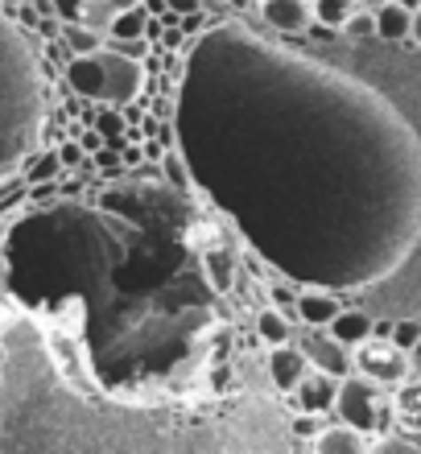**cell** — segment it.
Returning <instances> with one entry per match:
<instances>
[{
    "label": "cell",
    "mask_w": 421,
    "mask_h": 454,
    "mask_svg": "<svg viewBox=\"0 0 421 454\" xmlns=\"http://www.w3.org/2000/svg\"><path fill=\"white\" fill-rule=\"evenodd\" d=\"M339 421L355 426L360 434L376 438V434L393 430V393L385 384H376L372 376L351 368L347 376H339V393H335V409H331Z\"/></svg>",
    "instance_id": "cell-1"
},
{
    "label": "cell",
    "mask_w": 421,
    "mask_h": 454,
    "mask_svg": "<svg viewBox=\"0 0 421 454\" xmlns=\"http://www.w3.org/2000/svg\"><path fill=\"white\" fill-rule=\"evenodd\" d=\"M355 356H351V364H355V372H363V376H372L376 384H385V388H397L405 376H413V364H409V351L405 347H397L388 335H368L363 343L351 347Z\"/></svg>",
    "instance_id": "cell-2"
},
{
    "label": "cell",
    "mask_w": 421,
    "mask_h": 454,
    "mask_svg": "<svg viewBox=\"0 0 421 454\" xmlns=\"http://www.w3.org/2000/svg\"><path fill=\"white\" fill-rule=\"evenodd\" d=\"M99 67H104V104L121 108L129 99L141 96L144 87V67L129 54H116V50H96Z\"/></svg>",
    "instance_id": "cell-3"
},
{
    "label": "cell",
    "mask_w": 421,
    "mask_h": 454,
    "mask_svg": "<svg viewBox=\"0 0 421 454\" xmlns=\"http://www.w3.org/2000/svg\"><path fill=\"white\" fill-rule=\"evenodd\" d=\"M298 351L306 356V364L318 372H331V376H347L355 364H351V347L339 343L326 326H306V335H301Z\"/></svg>",
    "instance_id": "cell-4"
},
{
    "label": "cell",
    "mask_w": 421,
    "mask_h": 454,
    "mask_svg": "<svg viewBox=\"0 0 421 454\" xmlns=\"http://www.w3.org/2000/svg\"><path fill=\"white\" fill-rule=\"evenodd\" d=\"M335 393H339V376H331V372H318V368H306V376H301L298 384H293V401H298L301 413H331L335 409Z\"/></svg>",
    "instance_id": "cell-5"
},
{
    "label": "cell",
    "mask_w": 421,
    "mask_h": 454,
    "mask_svg": "<svg viewBox=\"0 0 421 454\" xmlns=\"http://www.w3.org/2000/svg\"><path fill=\"white\" fill-rule=\"evenodd\" d=\"M256 12L277 34H306L314 25L310 0H256Z\"/></svg>",
    "instance_id": "cell-6"
},
{
    "label": "cell",
    "mask_w": 421,
    "mask_h": 454,
    "mask_svg": "<svg viewBox=\"0 0 421 454\" xmlns=\"http://www.w3.org/2000/svg\"><path fill=\"white\" fill-rule=\"evenodd\" d=\"M393 426L421 442V376H405L393 388Z\"/></svg>",
    "instance_id": "cell-7"
},
{
    "label": "cell",
    "mask_w": 421,
    "mask_h": 454,
    "mask_svg": "<svg viewBox=\"0 0 421 454\" xmlns=\"http://www.w3.org/2000/svg\"><path fill=\"white\" fill-rule=\"evenodd\" d=\"M368 434H360L355 426H347V421H335V426H318L310 438V446L318 454H363L368 450Z\"/></svg>",
    "instance_id": "cell-8"
},
{
    "label": "cell",
    "mask_w": 421,
    "mask_h": 454,
    "mask_svg": "<svg viewBox=\"0 0 421 454\" xmlns=\"http://www.w3.org/2000/svg\"><path fill=\"white\" fill-rule=\"evenodd\" d=\"M306 368H310V364H306V356L293 347V339H289V343H277L269 351V376L277 384V393H293V384L306 376Z\"/></svg>",
    "instance_id": "cell-9"
},
{
    "label": "cell",
    "mask_w": 421,
    "mask_h": 454,
    "mask_svg": "<svg viewBox=\"0 0 421 454\" xmlns=\"http://www.w3.org/2000/svg\"><path fill=\"white\" fill-rule=\"evenodd\" d=\"M66 83H71V91H79L87 99H104V67H99L96 50L91 54H74L66 62Z\"/></svg>",
    "instance_id": "cell-10"
},
{
    "label": "cell",
    "mask_w": 421,
    "mask_h": 454,
    "mask_svg": "<svg viewBox=\"0 0 421 454\" xmlns=\"http://www.w3.org/2000/svg\"><path fill=\"white\" fill-rule=\"evenodd\" d=\"M372 326H376L372 314H363V310H343V306H339V314L331 318V323H326V331H331L339 343L355 347V343H363V339L372 335Z\"/></svg>",
    "instance_id": "cell-11"
},
{
    "label": "cell",
    "mask_w": 421,
    "mask_h": 454,
    "mask_svg": "<svg viewBox=\"0 0 421 454\" xmlns=\"http://www.w3.org/2000/svg\"><path fill=\"white\" fill-rule=\"evenodd\" d=\"M144 29H149V9H144V4H133V9H124L112 17L108 42H116V46H136L144 37Z\"/></svg>",
    "instance_id": "cell-12"
},
{
    "label": "cell",
    "mask_w": 421,
    "mask_h": 454,
    "mask_svg": "<svg viewBox=\"0 0 421 454\" xmlns=\"http://www.w3.org/2000/svg\"><path fill=\"white\" fill-rule=\"evenodd\" d=\"M133 4H141V0H83V9H79V17H74V21L87 25L91 34L108 37L112 17H116V12H124V9H133Z\"/></svg>",
    "instance_id": "cell-13"
},
{
    "label": "cell",
    "mask_w": 421,
    "mask_h": 454,
    "mask_svg": "<svg viewBox=\"0 0 421 454\" xmlns=\"http://www.w3.org/2000/svg\"><path fill=\"white\" fill-rule=\"evenodd\" d=\"M372 17H376V37H385V42H405V37H409L413 12L405 9L401 0H388V4H380Z\"/></svg>",
    "instance_id": "cell-14"
},
{
    "label": "cell",
    "mask_w": 421,
    "mask_h": 454,
    "mask_svg": "<svg viewBox=\"0 0 421 454\" xmlns=\"http://www.w3.org/2000/svg\"><path fill=\"white\" fill-rule=\"evenodd\" d=\"M293 310H298V318L306 326H326L339 314V301L331 294H323V289H306V294H298Z\"/></svg>",
    "instance_id": "cell-15"
},
{
    "label": "cell",
    "mask_w": 421,
    "mask_h": 454,
    "mask_svg": "<svg viewBox=\"0 0 421 454\" xmlns=\"http://www.w3.org/2000/svg\"><path fill=\"white\" fill-rule=\"evenodd\" d=\"M256 335L265 339L269 347L289 343V339H293V323H289V314L281 310V306H265V310L256 314Z\"/></svg>",
    "instance_id": "cell-16"
},
{
    "label": "cell",
    "mask_w": 421,
    "mask_h": 454,
    "mask_svg": "<svg viewBox=\"0 0 421 454\" xmlns=\"http://www.w3.org/2000/svg\"><path fill=\"white\" fill-rule=\"evenodd\" d=\"M310 9H314V21L318 25H326V29H343L360 4H355V0H310Z\"/></svg>",
    "instance_id": "cell-17"
},
{
    "label": "cell",
    "mask_w": 421,
    "mask_h": 454,
    "mask_svg": "<svg viewBox=\"0 0 421 454\" xmlns=\"http://www.w3.org/2000/svg\"><path fill=\"white\" fill-rule=\"evenodd\" d=\"M203 264H207V281H211L219 294H228L231 281H236V256L223 252V248H215V252H207Z\"/></svg>",
    "instance_id": "cell-18"
},
{
    "label": "cell",
    "mask_w": 421,
    "mask_h": 454,
    "mask_svg": "<svg viewBox=\"0 0 421 454\" xmlns=\"http://www.w3.org/2000/svg\"><path fill=\"white\" fill-rule=\"evenodd\" d=\"M62 37L71 42L74 54H91V50H99V34H91V29L79 25V21H62Z\"/></svg>",
    "instance_id": "cell-19"
},
{
    "label": "cell",
    "mask_w": 421,
    "mask_h": 454,
    "mask_svg": "<svg viewBox=\"0 0 421 454\" xmlns=\"http://www.w3.org/2000/svg\"><path fill=\"white\" fill-rule=\"evenodd\" d=\"M388 339L397 347H405V351H413V343L421 339V323H409V318H405V323H393L388 326Z\"/></svg>",
    "instance_id": "cell-20"
},
{
    "label": "cell",
    "mask_w": 421,
    "mask_h": 454,
    "mask_svg": "<svg viewBox=\"0 0 421 454\" xmlns=\"http://www.w3.org/2000/svg\"><path fill=\"white\" fill-rule=\"evenodd\" d=\"M343 29H347L351 37H372L376 34V17L368 9H355V12H351V21L343 25Z\"/></svg>",
    "instance_id": "cell-21"
},
{
    "label": "cell",
    "mask_w": 421,
    "mask_h": 454,
    "mask_svg": "<svg viewBox=\"0 0 421 454\" xmlns=\"http://www.w3.org/2000/svg\"><path fill=\"white\" fill-rule=\"evenodd\" d=\"M50 9L58 12L62 21H74V17H79V9H83V0H50Z\"/></svg>",
    "instance_id": "cell-22"
},
{
    "label": "cell",
    "mask_w": 421,
    "mask_h": 454,
    "mask_svg": "<svg viewBox=\"0 0 421 454\" xmlns=\"http://www.w3.org/2000/svg\"><path fill=\"white\" fill-rule=\"evenodd\" d=\"M166 169H169V178L178 182L182 191L191 186V178H186V169H182V157H178V153H169V157H166Z\"/></svg>",
    "instance_id": "cell-23"
},
{
    "label": "cell",
    "mask_w": 421,
    "mask_h": 454,
    "mask_svg": "<svg viewBox=\"0 0 421 454\" xmlns=\"http://www.w3.org/2000/svg\"><path fill=\"white\" fill-rule=\"evenodd\" d=\"M169 12H178V17H191V12L203 9V0H161Z\"/></svg>",
    "instance_id": "cell-24"
},
{
    "label": "cell",
    "mask_w": 421,
    "mask_h": 454,
    "mask_svg": "<svg viewBox=\"0 0 421 454\" xmlns=\"http://www.w3.org/2000/svg\"><path fill=\"white\" fill-rule=\"evenodd\" d=\"M54 166H58V157H50V161H42L37 169H29V182H37V178H46V174H54Z\"/></svg>",
    "instance_id": "cell-25"
},
{
    "label": "cell",
    "mask_w": 421,
    "mask_h": 454,
    "mask_svg": "<svg viewBox=\"0 0 421 454\" xmlns=\"http://www.w3.org/2000/svg\"><path fill=\"white\" fill-rule=\"evenodd\" d=\"M409 37H413V42H417V46H421V4H417V9H413V25H409Z\"/></svg>",
    "instance_id": "cell-26"
},
{
    "label": "cell",
    "mask_w": 421,
    "mask_h": 454,
    "mask_svg": "<svg viewBox=\"0 0 421 454\" xmlns=\"http://www.w3.org/2000/svg\"><path fill=\"white\" fill-rule=\"evenodd\" d=\"M409 364H413V376H421V339L413 343V351H409Z\"/></svg>",
    "instance_id": "cell-27"
},
{
    "label": "cell",
    "mask_w": 421,
    "mask_h": 454,
    "mask_svg": "<svg viewBox=\"0 0 421 454\" xmlns=\"http://www.w3.org/2000/svg\"><path fill=\"white\" fill-rule=\"evenodd\" d=\"M355 4H360V9H368V12H376L380 4H388V0H355Z\"/></svg>",
    "instance_id": "cell-28"
},
{
    "label": "cell",
    "mask_w": 421,
    "mask_h": 454,
    "mask_svg": "<svg viewBox=\"0 0 421 454\" xmlns=\"http://www.w3.org/2000/svg\"><path fill=\"white\" fill-rule=\"evenodd\" d=\"M401 4H405V9L413 12V9H417V4H421V0H401Z\"/></svg>",
    "instance_id": "cell-29"
}]
</instances>
